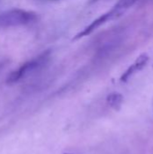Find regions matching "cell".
Segmentation results:
<instances>
[{"mask_svg": "<svg viewBox=\"0 0 153 154\" xmlns=\"http://www.w3.org/2000/svg\"><path fill=\"white\" fill-rule=\"evenodd\" d=\"M38 19L36 13L23 9H11L0 14V27H15L27 25Z\"/></svg>", "mask_w": 153, "mask_h": 154, "instance_id": "obj_1", "label": "cell"}, {"mask_svg": "<svg viewBox=\"0 0 153 154\" xmlns=\"http://www.w3.org/2000/svg\"><path fill=\"white\" fill-rule=\"evenodd\" d=\"M50 56V51H46L41 54H40L39 56L24 62L19 68H17L15 70H14L9 74V76L6 79V83L7 84L16 83L19 80H21L23 78L27 76L28 74L43 67L49 60Z\"/></svg>", "mask_w": 153, "mask_h": 154, "instance_id": "obj_2", "label": "cell"}, {"mask_svg": "<svg viewBox=\"0 0 153 154\" xmlns=\"http://www.w3.org/2000/svg\"><path fill=\"white\" fill-rule=\"evenodd\" d=\"M124 13L121 12L120 10H118L116 7L113 6V8L111 10H109L108 12L105 13L104 14H102L101 16L97 17L96 20H94L90 24H88L87 27H85L81 32H79L78 33H77L72 41H78L83 37H86V36H88L89 34H91L93 32H95L96 29H98L100 26H102L103 24L106 23L107 22L109 21H112L114 19H116L118 18L119 16H121Z\"/></svg>", "mask_w": 153, "mask_h": 154, "instance_id": "obj_3", "label": "cell"}, {"mask_svg": "<svg viewBox=\"0 0 153 154\" xmlns=\"http://www.w3.org/2000/svg\"><path fill=\"white\" fill-rule=\"evenodd\" d=\"M149 60H150V57L148 56L147 53L141 54L136 59V60L121 76V78H120L121 82H127L129 80V79L132 78L134 74H136L137 72L143 69L146 67V65L148 64Z\"/></svg>", "mask_w": 153, "mask_h": 154, "instance_id": "obj_4", "label": "cell"}, {"mask_svg": "<svg viewBox=\"0 0 153 154\" xmlns=\"http://www.w3.org/2000/svg\"><path fill=\"white\" fill-rule=\"evenodd\" d=\"M106 100L111 107H113L115 110H119L124 101V97L119 93H112L107 97Z\"/></svg>", "mask_w": 153, "mask_h": 154, "instance_id": "obj_5", "label": "cell"}, {"mask_svg": "<svg viewBox=\"0 0 153 154\" xmlns=\"http://www.w3.org/2000/svg\"><path fill=\"white\" fill-rule=\"evenodd\" d=\"M138 1L139 0H118L117 3L115 5V6L124 13L129 8H131L134 4H136Z\"/></svg>", "mask_w": 153, "mask_h": 154, "instance_id": "obj_6", "label": "cell"}, {"mask_svg": "<svg viewBox=\"0 0 153 154\" xmlns=\"http://www.w3.org/2000/svg\"><path fill=\"white\" fill-rule=\"evenodd\" d=\"M4 65H5V62H1V63H0V69L3 68V66H4Z\"/></svg>", "mask_w": 153, "mask_h": 154, "instance_id": "obj_7", "label": "cell"}, {"mask_svg": "<svg viewBox=\"0 0 153 154\" xmlns=\"http://www.w3.org/2000/svg\"><path fill=\"white\" fill-rule=\"evenodd\" d=\"M92 2H96V1H97V0H91Z\"/></svg>", "mask_w": 153, "mask_h": 154, "instance_id": "obj_8", "label": "cell"}, {"mask_svg": "<svg viewBox=\"0 0 153 154\" xmlns=\"http://www.w3.org/2000/svg\"><path fill=\"white\" fill-rule=\"evenodd\" d=\"M65 154H70V153H65Z\"/></svg>", "mask_w": 153, "mask_h": 154, "instance_id": "obj_9", "label": "cell"}]
</instances>
